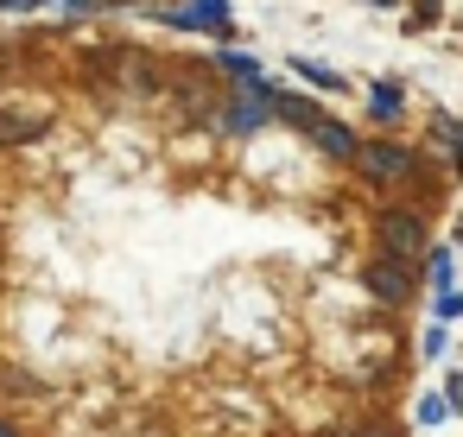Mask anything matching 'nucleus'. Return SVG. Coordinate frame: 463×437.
<instances>
[{
    "mask_svg": "<svg viewBox=\"0 0 463 437\" xmlns=\"http://www.w3.org/2000/svg\"><path fill=\"white\" fill-rule=\"evenodd\" d=\"M273 115L279 121H292V127H317L324 115H317V102H298V96H286V89H273Z\"/></svg>",
    "mask_w": 463,
    "mask_h": 437,
    "instance_id": "6e6552de",
    "label": "nucleus"
},
{
    "mask_svg": "<svg viewBox=\"0 0 463 437\" xmlns=\"http://www.w3.org/2000/svg\"><path fill=\"white\" fill-rule=\"evenodd\" d=\"M273 121V102L260 96V89H248L235 108H229V134H254V127H267Z\"/></svg>",
    "mask_w": 463,
    "mask_h": 437,
    "instance_id": "423d86ee",
    "label": "nucleus"
},
{
    "mask_svg": "<svg viewBox=\"0 0 463 437\" xmlns=\"http://www.w3.org/2000/svg\"><path fill=\"white\" fill-rule=\"evenodd\" d=\"M349 437H400V431H387V424H362V431H349Z\"/></svg>",
    "mask_w": 463,
    "mask_h": 437,
    "instance_id": "dca6fc26",
    "label": "nucleus"
},
{
    "mask_svg": "<svg viewBox=\"0 0 463 437\" xmlns=\"http://www.w3.org/2000/svg\"><path fill=\"white\" fill-rule=\"evenodd\" d=\"M0 437H14V431H7V424H0Z\"/></svg>",
    "mask_w": 463,
    "mask_h": 437,
    "instance_id": "a211bd4d",
    "label": "nucleus"
},
{
    "mask_svg": "<svg viewBox=\"0 0 463 437\" xmlns=\"http://www.w3.org/2000/svg\"><path fill=\"white\" fill-rule=\"evenodd\" d=\"M311 134H317V146H324L330 159H355V153H362V140H355V134H349L343 121H317Z\"/></svg>",
    "mask_w": 463,
    "mask_h": 437,
    "instance_id": "0eeeda50",
    "label": "nucleus"
},
{
    "mask_svg": "<svg viewBox=\"0 0 463 437\" xmlns=\"http://www.w3.org/2000/svg\"><path fill=\"white\" fill-rule=\"evenodd\" d=\"M425 266H431V285H438V292H450V285H457V266H450V254H444V247H431V254H425Z\"/></svg>",
    "mask_w": 463,
    "mask_h": 437,
    "instance_id": "9d476101",
    "label": "nucleus"
},
{
    "mask_svg": "<svg viewBox=\"0 0 463 437\" xmlns=\"http://www.w3.org/2000/svg\"><path fill=\"white\" fill-rule=\"evenodd\" d=\"M400 108H406V89H400L393 77H387V83H374V96H368V115H374V121H393Z\"/></svg>",
    "mask_w": 463,
    "mask_h": 437,
    "instance_id": "1a4fd4ad",
    "label": "nucleus"
},
{
    "mask_svg": "<svg viewBox=\"0 0 463 437\" xmlns=\"http://www.w3.org/2000/svg\"><path fill=\"white\" fill-rule=\"evenodd\" d=\"M45 108H0V146H26V140H39L45 134Z\"/></svg>",
    "mask_w": 463,
    "mask_h": 437,
    "instance_id": "7ed1b4c3",
    "label": "nucleus"
},
{
    "mask_svg": "<svg viewBox=\"0 0 463 437\" xmlns=\"http://www.w3.org/2000/svg\"><path fill=\"white\" fill-rule=\"evenodd\" d=\"M165 20L191 26V33H229V7H222V0H191V7H172Z\"/></svg>",
    "mask_w": 463,
    "mask_h": 437,
    "instance_id": "20e7f679",
    "label": "nucleus"
},
{
    "mask_svg": "<svg viewBox=\"0 0 463 437\" xmlns=\"http://www.w3.org/2000/svg\"><path fill=\"white\" fill-rule=\"evenodd\" d=\"M33 7H52V0H0V14H33Z\"/></svg>",
    "mask_w": 463,
    "mask_h": 437,
    "instance_id": "2eb2a0df",
    "label": "nucleus"
},
{
    "mask_svg": "<svg viewBox=\"0 0 463 437\" xmlns=\"http://www.w3.org/2000/svg\"><path fill=\"white\" fill-rule=\"evenodd\" d=\"M457 172H463V153H457Z\"/></svg>",
    "mask_w": 463,
    "mask_h": 437,
    "instance_id": "6ab92c4d",
    "label": "nucleus"
},
{
    "mask_svg": "<svg viewBox=\"0 0 463 437\" xmlns=\"http://www.w3.org/2000/svg\"><path fill=\"white\" fill-rule=\"evenodd\" d=\"M292 70H298L305 83H317V89H343V77H336V70H324V64H305V58H298Z\"/></svg>",
    "mask_w": 463,
    "mask_h": 437,
    "instance_id": "9b49d317",
    "label": "nucleus"
},
{
    "mask_svg": "<svg viewBox=\"0 0 463 437\" xmlns=\"http://www.w3.org/2000/svg\"><path fill=\"white\" fill-rule=\"evenodd\" d=\"M438 418H444V399L425 393V399H419V424H438Z\"/></svg>",
    "mask_w": 463,
    "mask_h": 437,
    "instance_id": "ddd939ff",
    "label": "nucleus"
},
{
    "mask_svg": "<svg viewBox=\"0 0 463 437\" xmlns=\"http://www.w3.org/2000/svg\"><path fill=\"white\" fill-rule=\"evenodd\" d=\"M438 140H444L450 153H463V127H457V121H438Z\"/></svg>",
    "mask_w": 463,
    "mask_h": 437,
    "instance_id": "4468645a",
    "label": "nucleus"
},
{
    "mask_svg": "<svg viewBox=\"0 0 463 437\" xmlns=\"http://www.w3.org/2000/svg\"><path fill=\"white\" fill-rule=\"evenodd\" d=\"M368 292H374V298H387V304H400V298L412 292V285H406V260H400V266H393V254H387V260H374V266H368Z\"/></svg>",
    "mask_w": 463,
    "mask_h": 437,
    "instance_id": "39448f33",
    "label": "nucleus"
},
{
    "mask_svg": "<svg viewBox=\"0 0 463 437\" xmlns=\"http://www.w3.org/2000/svg\"><path fill=\"white\" fill-rule=\"evenodd\" d=\"M381 247H387L393 260H419V254H425V222H419L412 209H406V216H387V222H381Z\"/></svg>",
    "mask_w": 463,
    "mask_h": 437,
    "instance_id": "f03ea898",
    "label": "nucleus"
},
{
    "mask_svg": "<svg viewBox=\"0 0 463 437\" xmlns=\"http://www.w3.org/2000/svg\"><path fill=\"white\" fill-rule=\"evenodd\" d=\"M438 317H444V323H450V317H463V292H457V285H450V292H438Z\"/></svg>",
    "mask_w": 463,
    "mask_h": 437,
    "instance_id": "f8f14e48",
    "label": "nucleus"
},
{
    "mask_svg": "<svg viewBox=\"0 0 463 437\" xmlns=\"http://www.w3.org/2000/svg\"><path fill=\"white\" fill-rule=\"evenodd\" d=\"M355 165H362L368 178H381V184H387V178H406V172H412V153H406V146H393V140H368V146L355 153Z\"/></svg>",
    "mask_w": 463,
    "mask_h": 437,
    "instance_id": "f257e3e1",
    "label": "nucleus"
},
{
    "mask_svg": "<svg viewBox=\"0 0 463 437\" xmlns=\"http://www.w3.org/2000/svg\"><path fill=\"white\" fill-rule=\"evenodd\" d=\"M368 7H393V0H368Z\"/></svg>",
    "mask_w": 463,
    "mask_h": 437,
    "instance_id": "f3484780",
    "label": "nucleus"
}]
</instances>
